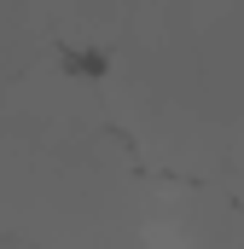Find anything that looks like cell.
<instances>
[{"label":"cell","instance_id":"cell-1","mask_svg":"<svg viewBox=\"0 0 244 249\" xmlns=\"http://www.w3.org/2000/svg\"><path fill=\"white\" fill-rule=\"evenodd\" d=\"M157 180L134 162L99 75L76 70L41 6H0V238L87 249L140 232Z\"/></svg>","mask_w":244,"mask_h":249},{"label":"cell","instance_id":"cell-3","mask_svg":"<svg viewBox=\"0 0 244 249\" xmlns=\"http://www.w3.org/2000/svg\"><path fill=\"white\" fill-rule=\"evenodd\" d=\"M87 249H175V244H163L157 232H122V238H105V244H87Z\"/></svg>","mask_w":244,"mask_h":249},{"label":"cell","instance_id":"cell-2","mask_svg":"<svg viewBox=\"0 0 244 249\" xmlns=\"http://www.w3.org/2000/svg\"><path fill=\"white\" fill-rule=\"evenodd\" d=\"M99 93L151 180L244 209V6H117Z\"/></svg>","mask_w":244,"mask_h":249}]
</instances>
